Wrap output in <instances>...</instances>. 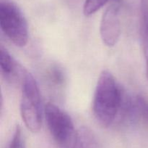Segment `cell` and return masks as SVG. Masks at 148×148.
<instances>
[{
    "instance_id": "52a82bcc",
    "label": "cell",
    "mask_w": 148,
    "mask_h": 148,
    "mask_svg": "<svg viewBox=\"0 0 148 148\" xmlns=\"http://www.w3.org/2000/svg\"><path fill=\"white\" fill-rule=\"evenodd\" d=\"M72 148H101V146L92 131L82 127L75 133Z\"/></svg>"
},
{
    "instance_id": "6da1fadb",
    "label": "cell",
    "mask_w": 148,
    "mask_h": 148,
    "mask_svg": "<svg viewBox=\"0 0 148 148\" xmlns=\"http://www.w3.org/2000/svg\"><path fill=\"white\" fill-rule=\"evenodd\" d=\"M124 93L115 77L108 71H103L98 79L92 100V111L98 123L108 127L119 115Z\"/></svg>"
},
{
    "instance_id": "5b68a950",
    "label": "cell",
    "mask_w": 148,
    "mask_h": 148,
    "mask_svg": "<svg viewBox=\"0 0 148 148\" xmlns=\"http://www.w3.org/2000/svg\"><path fill=\"white\" fill-rule=\"evenodd\" d=\"M101 39L106 46L116 44L121 35L120 8L117 3L110 5L103 14L100 26Z\"/></svg>"
},
{
    "instance_id": "7a4b0ae2",
    "label": "cell",
    "mask_w": 148,
    "mask_h": 148,
    "mask_svg": "<svg viewBox=\"0 0 148 148\" xmlns=\"http://www.w3.org/2000/svg\"><path fill=\"white\" fill-rule=\"evenodd\" d=\"M20 114L25 125L33 133L40 130L43 123V107L40 89L34 77L26 71L21 82Z\"/></svg>"
},
{
    "instance_id": "8fae6325",
    "label": "cell",
    "mask_w": 148,
    "mask_h": 148,
    "mask_svg": "<svg viewBox=\"0 0 148 148\" xmlns=\"http://www.w3.org/2000/svg\"><path fill=\"white\" fill-rule=\"evenodd\" d=\"M114 1H119L120 0H114Z\"/></svg>"
},
{
    "instance_id": "277c9868",
    "label": "cell",
    "mask_w": 148,
    "mask_h": 148,
    "mask_svg": "<svg viewBox=\"0 0 148 148\" xmlns=\"http://www.w3.org/2000/svg\"><path fill=\"white\" fill-rule=\"evenodd\" d=\"M44 116L49 131L56 143L66 147L74 140L76 132L73 121L64 110L49 102L44 107Z\"/></svg>"
},
{
    "instance_id": "3957f363",
    "label": "cell",
    "mask_w": 148,
    "mask_h": 148,
    "mask_svg": "<svg viewBox=\"0 0 148 148\" xmlns=\"http://www.w3.org/2000/svg\"><path fill=\"white\" fill-rule=\"evenodd\" d=\"M0 26L4 34L19 47L28 41V26L20 9L10 0L0 1Z\"/></svg>"
},
{
    "instance_id": "ba28073f",
    "label": "cell",
    "mask_w": 148,
    "mask_h": 148,
    "mask_svg": "<svg viewBox=\"0 0 148 148\" xmlns=\"http://www.w3.org/2000/svg\"><path fill=\"white\" fill-rule=\"evenodd\" d=\"M109 0H85L83 5L84 15L85 16H90L95 14Z\"/></svg>"
},
{
    "instance_id": "9c48e42d",
    "label": "cell",
    "mask_w": 148,
    "mask_h": 148,
    "mask_svg": "<svg viewBox=\"0 0 148 148\" xmlns=\"http://www.w3.org/2000/svg\"><path fill=\"white\" fill-rule=\"evenodd\" d=\"M10 148H27L25 142L24 135L23 134L21 128L19 126L16 127L12 138Z\"/></svg>"
},
{
    "instance_id": "30bf717a",
    "label": "cell",
    "mask_w": 148,
    "mask_h": 148,
    "mask_svg": "<svg viewBox=\"0 0 148 148\" xmlns=\"http://www.w3.org/2000/svg\"><path fill=\"white\" fill-rule=\"evenodd\" d=\"M49 76L52 82L56 85H61L64 81V74L63 71L58 67L52 68L49 73Z\"/></svg>"
},
{
    "instance_id": "8992f818",
    "label": "cell",
    "mask_w": 148,
    "mask_h": 148,
    "mask_svg": "<svg viewBox=\"0 0 148 148\" xmlns=\"http://www.w3.org/2000/svg\"><path fill=\"white\" fill-rule=\"evenodd\" d=\"M0 67L2 77L10 83L17 82L19 80L22 82L27 71L3 46H1L0 50Z\"/></svg>"
}]
</instances>
